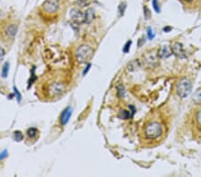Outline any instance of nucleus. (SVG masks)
<instances>
[{"instance_id": "obj_9", "label": "nucleus", "mask_w": 201, "mask_h": 177, "mask_svg": "<svg viewBox=\"0 0 201 177\" xmlns=\"http://www.w3.org/2000/svg\"><path fill=\"white\" fill-rule=\"evenodd\" d=\"M71 19L75 23L80 24V23L84 22V21H85V15L79 9H72L71 11Z\"/></svg>"}, {"instance_id": "obj_2", "label": "nucleus", "mask_w": 201, "mask_h": 177, "mask_svg": "<svg viewBox=\"0 0 201 177\" xmlns=\"http://www.w3.org/2000/svg\"><path fill=\"white\" fill-rule=\"evenodd\" d=\"M93 55H94V49L90 46L83 44L78 47L75 57H76L77 62L82 64L89 62L92 58Z\"/></svg>"}, {"instance_id": "obj_15", "label": "nucleus", "mask_w": 201, "mask_h": 177, "mask_svg": "<svg viewBox=\"0 0 201 177\" xmlns=\"http://www.w3.org/2000/svg\"><path fill=\"white\" fill-rule=\"evenodd\" d=\"M38 133H39V131H38L36 128H30V129L27 131V135H28V137H30L31 139L36 138L37 135H38Z\"/></svg>"}, {"instance_id": "obj_6", "label": "nucleus", "mask_w": 201, "mask_h": 177, "mask_svg": "<svg viewBox=\"0 0 201 177\" xmlns=\"http://www.w3.org/2000/svg\"><path fill=\"white\" fill-rule=\"evenodd\" d=\"M157 57H158V55L154 53V51H148L145 54L143 62L147 67L155 68L158 64Z\"/></svg>"}, {"instance_id": "obj_8", "label": "nucleus", "mask_w": 201, "mask_h": 177, "mask_svg": "<svg viewBox=\"0 0 201 177\" xmlns=\"http://www.w3.org/2000/svg\"><path fill=\"white\" fill-rule=\"evenodd\" d=\"M172 51L175 57H177L179 58H185L187 57L184 47H183L182 44L180 42H175L173 44V46L172 47Z\"/></svg>"}, {"instance_id": "obj_7", "label": "nucleus", "mask_w": 201, "mask_h": 177, "mask_svg": "<svg viewBox=\"0 0 201 177\" xmlns=\"http://www.w3.org/2000/svg\"><path fill=\"white\" fill-rule=\"evenodd\" d=\"M18 31V26L14 23H9L3 30V36L7 40H12L14 39Z\"/></svg>"}, {"instance_id": "obj_22", "label": "nucleus", "mask_w": 201, "mask_h": 177, "mask_svg": "<svg viewBox=\"0 0 201 177\" xmlns=\"http://www.w3.org/2000/svg\"><path fill=\"white\" fill-rule=\"evenodd\" d=\"M36 76H35V73H34V69L31 70V80H29V84H28V89L31 86V84L35 82L36 80Z\"/></svg>"}, {"instance_id": "obj_24", "label": "nucleus", "mask_w": 201, "mask_h": 177, "mask_svg": "<svg viewBox=\"0 0 201 177\" xmlns=\"http://www.w3.org/2000/svg\"><path fill=\"white\" fill-rule=\"evenodd\" d=\"M155 33L153 32V30L151 29V28H147V37H148V39H153L154 38H155Z\"/></svg>"}, {"instance_id": "obj_25", "label": "nucleus", "mask_w": 201, "mask_h": 177, "mask_svg": "<svg viewBox=\"0 0 201 177\" xmlns=\"http://www.w3.org/2000/svg\"><path fill=\"white\" fill-rule=\"evenodd\" d=\"M125 9H126V4H125V3H122V4L119 6V12H120V15H123Z\"/></svg>"}, {"instance_id": "obj_11", "label": "nucleus", "mask_w": 201, "mask_h": 177, "mask_svg": "<svg viewBox=\"0 0 201 177\" xmlns=\"http://www.w3.org/2000/svg\"><path fill=\"white\" fill-rule=\"evenodd\" d=\"M172 48L169 46H163L157 52L158 57L160 58H168L172 56Z\"/></svg>"}, {"instance_id": "obj_13", "label": "nucleus", "mask_w": 201, "mask_h": 177, "mask_svg": "<svg viewBox=\"0 0 201 177\" xmlns=\"http://www.w3.org/2000/svg\"><path fill=\"white\" fill-rule=\"evenodd\" d=\"M141 64L139 60H135V61H132L129 64H128V69L129 71H136L140 67Z\"/></svg>"}, {"instance_id": "obj_5", "label": "nucleus", "mask_w": 201, "mask_h": 177, "mask_svg": "<svg viewBox=\"0 0 201 177\" xmlns=\"http://www.w3.org/2000/svg\"><path fill=\"white\" fill-rule=\"evenodd\" d=\"M65 90V85L62 82H50L46 87V95L48 97H55L62 93H64Z\"/></svg>"}, {"instance_id": "obj_19", "label": "nucleus", "mask_w": 201, "mask_h": 177, "mask_svg": "<svg viewBox=\"0 0 201 177\" xmlns=\"http://www.w3.org/2000/svg\"><path fill=\"white\" fill-rule=\"evenodd\" d=\"M152 5H153V7L155 9V11L157 13H160V6H159L158 0H152Z\"/></svg>"}, {"instance_id": "obj_20", "label": "nucleus", "mask_w": 201, "mask_h": 177, "mask_svg": "<svg viewBox=\"0 0 201 177\" xmlns=\"http://www.w3.org/2000/svg\"><path fill=\"white\" fill-rule=\"evenodd\" d=\"M144 17L146 18V20H149L151 17V12L149 11L147 6H144Z\"/></svg>"}, {"instance_id": "obj_1", "label": "nucleus", "mask_w": 201, "mask_h": 177, "mask_svg": "<svg viewBox=\"0 0 201 177\" xmlns=\"http://www.w3.org/2000/svg\"><path fill=\"white\" fill-rule=\"evenodd\" d=\"M164 133L163 125L158 122L148 123L144 129V135L148 140H156L159 138Z\"/></svg>"}, {"instance_id": "obj_14", "label": "nucleus", "mask_w": 201, "mask_h": 177, "mask_svg": "<svg viewBox=\"0 0 201 177\" xmlns=\"http://www.w3.org/2000/svg\"><path fill=\"white\" fill-rule=\"evenodd\" d=\"M193 101L194 103H196L197 105H200L201 104V89L197 90L193 97Z\"/></svg>"}, {"instance_id": "obj_26", "label": "nucleus", "mask_w": 201, "mask_h": 177, "mask_svg": "<svg viewBox=\"0 0 201 177\" xmlns=\"http://www.w3.org/2000/svg\"><path fill=\"white\" fill-rule=\"evenodd\" d=\"M117 90H118V96L120 97H124V88L121 85V86H118L117 87Z\"/></svg>"}, {"instance_id": "obj_21", "label": "nucleus", "mask_w": 201, "mask_h": 177, "mask_svg": "<svg viewBox=\"0 0 201 177\" xmlns=\"http://www.w3.org/2000/svg\"><path fill=\"white\" fill-rule=\"evenodd\" d=\"M14 139H15L16 141H21V140H22V139H23L22 133H21V132H19V131L14 132Z\"/></svg>"}, {"instance_id": "obj_12", "label": "nucleus", "mask_w": 201, "mask_h": 177, "mask_svg": "<svg viewBox=\"0 0 201 177\" xmlns=\"http://www.w3.org/2000/svg\"><path fill=\"white\" fill-rule=\"evenodd\" d=\"M84 15H85V21H84V22L90 23L94 20V18H95V12H94V10L92 8H89L84 13Z\"/></svg>"}, {"instance_id": "obj_16", "label": "nucleus", "mask_w": 201, "mask_h": 177, "mask_svg": "<svg viewBox=\"0 0 201 177\" xmlns=\"http://www.w3.org/2000/svg\"><path fill=\"white\" fill-rule=\"evenodd\" d=\"M8 72H9V63H6L3 66V69H2V72H1V74L2 76L4 78H6L8 74Z\"/></svg>"}, {"instance_id": "obj_29", "label": "nucleus", "mask_w": 201, "mask_h": 177, "mask_svg": "<svg viewBox=\"0 0 201 177\" xmlns=\"http://www.w3.org/2000/svg\"><path fill=\"white\" fill-rule=\"evenodd\" d=\"M6 56V51L3 47H0V60H2L4 58V57Z\"/></svg>"}, {"instance_id": "obj_4", "label": "nucleus", "mask_w": 201, "mask_h": 177, "mask_svg": "<svg viewBox=\"0 0 201 177\" xmlns=\"http://www.w3.org/2000/svg\"><path fill=\"white\" fill-rule=\"evenodd\" d=\"M192 90V83L188 78L181 79L176 85V92L182 98L187 97Z\"/></svg>"}, {"instance_id": "obj_30", "label": "nucleus", "mask_w": 201, "mask_h": 177, "mask_svg": "<svg viewBox=\"0 0 201 177\" xmlns=\"http://www.w3.org/2000/svg\"><path fill=\"white\" fill-rule=\"evenodd\" d=\"M7 155H8V153H7V151L6 150H4L3 152L0 154V160H3L4 158H6V157H7Z\"/></svg>"}, {"instance_id": "obj_28", "label": "nucleus", "mask_w": 201, "mask_h": 177, "mask_svg": "<svg viewBox=\"0 0 201 177\" xmlns=\"http://www.w3.org/2000/svg\"><path fill=\"white\" fill-rule=\"evenodd\" d=\"M78 3H79V6H82V7L86 6H88L87 4H89V3H88V0H79Z\"/></svg>"}, {"instance_id": "obj_10", "label": "nucleus", "mask_w": 201, "mask_h": 177, "mask_svg": "<svg viewBox=\"0 0 201 177\" xmlns=\"http://www.w3.org/2000/svg\"><path fill=\"white\" fill-rule=\"evenodd\" d=\"M72 109L71 107H66L63 111V113L61 115V117H60V123H61L62 126H65L68 123V122H69V120H70V118L72 116Z\"/></svg>"}, {"instance_id": "obj_27", "label": "nucleus", "mask_w": 201, "mask_h": 177, "mask_svg": "<svg viewBox=\"0 0 201 177\" xmlns=\"http://www.w3.org/2000/svg\"><path fill=\"white\" fill-rule=\"evenodd\" d=\"M196 121H197V123L199 125H201V109L198 110L197 113V115H196Z\"/></svg>"}, {"instance_id": "obj_18", "label": "nucleus", "mask_w": 201, "mask_h": 177, "mask_svg": "<svg viewBox=\"0 0 201 177\" xmlns=\"http://www.w3.org/2000/svg\"><path fill=\"white\" fill-rule=\"evenodd\" d=\"M132 43V40H128V41L126 42V44L124 45V47H123V48H122V51H123L124 53H128V52L130 51V48H131Z\"/></svg>"}, {"instance_id": "obj_17", "label": "nucleus", "mask_w": 201, "mask_h": 177, "mask_svg": "<svg viewBox=\"0 0 201 177\" xmlns=\"http://www.w3.org/2000/svg\"><path fill=\"white\" fill-rule=\"evenodd\" d=\"M121 117L122 119H129L131 117H132V115H131V113L129 111H126V110H122L121 112Z\"/></svg>"}, {"instance_id": "obj_32", "label": "nucleus", "mask_w": 201, "mask_h": 177, "mask_svg": "<svg viewBox=\"0 0 201 177\" xmlns=\"http://www.w3.org/2000/svg\"><path fill=\"white\" fill-rule=\"evenodd\" d=\"M171 30H172V27H170V26L165 27V28L163 29V31H164V32H170Z\"/></svg>"}, {"instance_id": "obj_3", "label": "nucleus", "mask_w": 201, "mask_h": 177, "mask_svg": "<svg viewBox=\"0 0 201 177\" xmlns=\"http://www.w3.org/2000/svg\"><path fill=\"white\" fill-rule=\"evenodd\" d=\"M61 6V0H45L42 5V12L47 16L56 15Z\"/></svg>"}, {"instance_id": "obj_31", "label": "nucleus", "mask_w": 201, "mask_h": 177, "mask_svg": "<svg viewBox=\"0 0 201 177\" xmlns=\"http://www.w3.org/2000/svg\"><path fill=\"white\" fill-rule=\"evenodd\" d=\"M91 67V64H88V65H87V67L85 68V70H84V72H83V75H85L88 72H89V68Z\"/></svg>"}, {"instance_id": "obj_33", "label": "nucleus", "mask_w": 201, "mask_h": 177, "mask_svg": "<svg viewBox=\"0 0 201 177\" xmlns=\"http://www.w3.org/2000/svg\"><path fill=\"white\" fill-rule=\"evenodd\" d=\"M184 1H187V2H190V1H191V0H184Z\"/></svg>"}, {"instance_id": "obj_23", "label": "nucleus", "mask_w": 201, "mask_h": 177, "mask_svg": "<svg viewBox=\"0 0 201 177\" xmlns=\"http://www.w3.org/2000/svg\"><path fill=\"white\" fill-rule=\"evenodd\" d=\"M14 90L15 97L17 98V101H18V102H20L21 99V93L19 92V90H17V88H16L15 86H14Z\"/></svg>"}]
</instances>
